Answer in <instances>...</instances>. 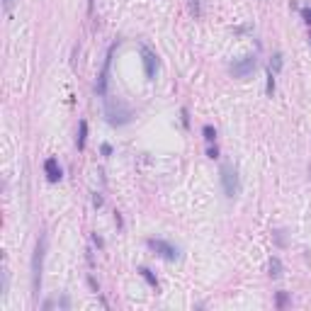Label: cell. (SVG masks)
I'll return each instance as SVG.
<instances>
[{
  "instance_id": "1",
  "label": "cell",
  "mask_w": 311,
  "mask_h": 311,
  "mask_svg": "<svg viewBox=\"0 0 311 311\" xmlns=\"http://www.w3.org/2000/svg\"><path fill=\"white\" fill-rule=\"evenodd\" d=\"M105 117H107V122H109L112 126H122V124H129V122H131L134 112H131L122 100L107 97V102H105Z\"/></svg>"
},
{
  "instance_id": "2",
  "label": "cell",
  "mask_w": 311,
  "mask_h": 311,
  "mask_svg": "<svg viewBox=\"0 0 311 311\" xmlns=\"http://www.w3.org/2000/svg\"><path fill=\"white\" fill-rule=\"evenodd\" d=\"M44 255H47V236L42 233L32 255V294L37 296L42 289V270H44Z\"/></svg>"
},
{
  "instance_id": "3",
  "label": "cell",
  "mask_w": 311,
  "mask_h": 311,
  "mask_svg": "<svg viewBox=\"0 0 311 311\" xmlns=\"http://www.w3.org/2000/svg\"><path fill=\"white\" fill-rule=\"evenodd\" d=\"M219 173H221V187H224V195H226L229 200L238 197L241 183H238V173H236V168H233L231 163H224Z\"/></svg>"
},
{
  "instance_id": "4",
  "label": "cell",
  "mask_w": 311,
  "mask_h": 311,
  "mask_svg": "<svg viewBox=\"0 0 311 311\" xmlns=\"http://www.w3.org/2000/svg\"><path fill=\"white\" fill-rule=\"evenodd\" d=\"M146 246H148L156 255H161L163 260H178V248H175L173 243L163 241V238H148Z\"/></svg>"
},
{
  "instance_id": "5",
  "label": "cell",
  "mask_w": 311,
  "mask_h": 311,
  "mask_svg": "<svg viewBox=\"0 0 311 311\" xmlns=\"http://www.w3.org/2000/svg\"><path fill=\"white\" fill-rule=\"evenodd\" d=\"M114 49H117V44H112V47L107 49V56H105V66H102V71H100V76H97V83H95V93H97L100 97H105V95H107V83H109V66H112V56H114Z\"/></svg>"
},
{
  "instance_id": "6",
  "label": "cell",
  "mask_w": 311,
  "mask_h": 311,
  "mask_svg": "<svg viewBox=\"0 0 311 311\" xmlns=\"http://www.w3.org/2000/svg\"><path fill=\"white\" fill-rule=\"evenodd\" d=\"M255 66H258V59L250 54V56H243V59L233 61V63H231V73H233L236 78H248V76L255 71Z\"/></svg>"
},
{
  "instance_id": "7",
  "label": "cell",
  "mask_w": 311,
  "mask_h": 311,
  "mask_svg": "<svg viewBox=\"0 0 311 311\" xmlns=\"http://www.w3.org/2000/svg\"><path fill=\"white\" fill-rule=\"evenodd\" d=\"M141 61H143V73L148 80L156 78V71H158V56H156L148 47H141Z\"/></svg>"
},
{
  "instance_id": "8",
  "label": "cell",
  "mask_w": 311,
  "mask_h": 311,
  "mask_svg": "<svg viewBox=\"0 0 311 311\" xmlns=\"http://www.w3.org/2000/svg\"><path fill=\"white\" fill-rule=\"evenodd\" d=\"M44 173H47V180L49 183H59L63 178V171H61V166H59L56 158H47L44 161Z\"/></svg>"
},
{
  "instance_id": "9",
  "label": "cell",
  "mask_w": 311,
  "mask_h": 311,
  "mask_svg": "<svg viewBox=\"0 0 311 311\" xmlns=\"http://www.w3.org/2000/svg\"><path fill=\"white\" fill-rule=\"evenodd\" d=\"M85 139H88V122H85V119H80V122H78V136H76V146H78V151H83V148H85Z\"/></svg>"
},
{
  "instance_id": "10",
  "label": "cell",
  "mask_w": 311,
  "mask_h": 311,
  "mask_svg": "<svg viewBox=\"0 0 311 311\" xmlns=\"http://www.w3.org/2000/svg\"><path fill=\"white\" fill-rule=\"evenodd\" d=\"M139 272H141V277H143V280H146V282H148V284H151L153 289H156V287H158V280H156V275H153V272H151L148 267H141Z\"/></svg>"
},
{
  "instance_id": "11",
  "label": "cell",
  "mask_w": 311,
  "mask_h": 311,
  "mask_svg": "<svg viewBox=\"0 0 311 311\" xmlns=\"http://www.w3.org/2000/svg\"><path fill=\"white\" fill-rule=\"evenodd\" d=\"M202 134H204V141H207V143H214V139H217V129H214L212 124H204V126H202Z\"/></svg>"
},
{
  "instance_id": "12",
  "label": "cell",
  "mask_w": 311,
  "mask_h": 311,
  "mask_svg": "<svg viewBox=\"0 0 311 311\" xmlns=\"http://www.w3.org/2000/svg\"><path fill=\"white\" fill-rule=\"evenodd\" d=\"M270 275H272V277H280V275H282V263H280V258H270Z\"/></svg>"
},
{
  "instance_id": "13",
  "label": "cell",
  "mask_w": 311,
  "mask_h": 311,
  "mask_svg": "<svg viewBox=\"0 0 311 311\" xmlns=\"http://www.w3.org/2000/svg\"><path fill=\"white\" fill-rule=\"evenodd\" d=\"M280 68H282V54L277 51V54L272 56V61H270V71H272V73H280Z\"/></svg>"
},
{
  "instance_id": "14",
  "label": "cell",
  "mask_w": 311,
  "mask_h": 311,
  "mask_svg": "<svg viewBox=\"0 0 311 311\" xmlns=\"http://www.w3.org/2000/svg\"><path fill=\"white\" fill-rule=\"evenodd\" d=\"M272 93H275V73L267 71V95H272Z\"/></svg>"
},
{
  "instance_id": "15",
  "label": "cell",
  "mask_w": 311,
  "mask_h": 311,
  "mask_svg": "<svg viewBox=\"0 0 311 311\" xmlns=\"http://www.w3.org/2000/svg\"><path fill=\"white\" fill-rule=\"evenodd\" d=\"M190 13L195 17H200V0H190Z\"/></svg>"
},
{
  "instance_id": "16",
  "label": "cell",
  "mask_w": 311,
  "mask_h": 311,
  "mask_svg": "<svg viewBox=\"0 0 311 311\" xmlns=\"http://www.w3.org/2000/svg\"><path fill=\"white\" fill-rule=\"evenodd\" d=\"M301 17L306 25H311V8H301Z\"/></svg>"
},
{
  "instance_id": "17",
  "label": "cell",
  "mask_w": 311,
  "mask_h": 311,
  "mask_svg": "<svg viewBox=\"0 0 311 311\" xmlns=\"http://www.w3.org/2000/svg\"><path fill=\"white\" fill-rule=\"evenodd\" d=\"M207 156H209V158H219V148L209 143V148H207Z\"/></svg>"
},
{
  "instance_id": "18",
  "label": "cell",
  "mask_w": 311,
  "mask_h": 311,
  "mask_svg": "<svg viewBox=\"0 0 311 311\" xmlns=\"http://www.w3.org/2000/svg\"><path fill=\"white\" fill-rule=\"evenodd\" d=\"M3 8H5V13H10L15 8V0H3Z\"/></svg>"
},
{
  "instance_id": "19",
  "label": "cell",
  "mask_w": 311,
  "mask_h": 311,
  "mask_svg": "<svg viewBox=\"0 0 311 311\" xmlns=\"http://www.w3.org/2000/svg\"><path fill=\"white\" fill-rule=\"evenodd\" d=\"M180 114H183V124H185V126H187V124H190V117H187V109H185V107H183V112H180Z\"/></svg>"
},
{
  "instance_id": "20",
  "label": "cell",
  "mask_w": 311,
  "mask_h": 311,
  "mask_svg": "<svg viewBox=\"0 0 311 311\" xmlns=\"http://www.w3.org/2000/svg\"><path fill=\"white\" fill-rule=\"evenodd\" d=\"M112 153V146L109 143H102V156H109Z\"/></svg>"
},
{
  "instance_id": "21",
  "label": "cell",
  "mask_w": 311,
  "mask_h": 311,
  "mask_svg": "<svg viewBox=\"0 0 311 311\" xmlns=\"http://www.w3.org/2000/svg\"><path fill=\"white\" fill-rule=\"evenodd\" d=\"M93 204H95V207H102V197L95 195V197H93Z\"/></svg>"
},
{
  "instance_id": "22",
  "label": "cell",
  "mask_w": 311,
  "mask_h": 311,
  "mask_svg": "<svg viewBox=\"0 0 311 311\" xmlns=\"http://www.w3.org/2000/svg\"><path fill=\"white\" fill-rule=\"evenodd\" d=\"M284 301H287V296H284V294H280V296H277V304H280V306H284Z\"/></svg>"
}]
</instances>
